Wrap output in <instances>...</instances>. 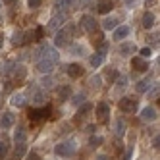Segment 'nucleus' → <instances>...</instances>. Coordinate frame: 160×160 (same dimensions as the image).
<instances>
[{
	"mask_svg": "<svg viewBox=\"0 0 160 160\" xmlns=\"http://www.w3.org/2000/svg\"><path fill=\"white\" fill-rule=\"evenodd\" d=\"M75 151H77V145H75V141H73V139L60 141L58 145H56V148H54V152L58 154V156H64V158L73 156V154H75Z\"/></svg>",
	"mask_w": 160,
	"mask_h": 160,
	"instance_id": "f257e3e1",
	"label": "nucleus"
},
{
	"mask_svg": "<svg viewBox=\"0 0 160 160\" xmlns=\"http://www.w3.org/2000/svg\"><path fill=\"white\" fill-rule=\"evenodd\" d=\"M50 112H52V108L47 104V106H42V108H31L27 114H29V120L31 122H41V120L50 118Z\"/></svg>",
	"mask_w": 160,
	"mask_h": 160,
	"instance_id": "f03ea898",
	"label": "nucleus"
},
{
	"mask_svg": "<svg viewBox=\"0 0 160 160\" xmlns=\"http://www.w3.org/2000/svg\"><path fill=\"white\" fill-rule=\"evenodd\" d=\"M70 42H72V27H66L56 33V39H54L56 47H68Z\"/></svg>",
	"mask_w": 160,
	"mask_h": 160,
	"instance_id": "7ed1b4c3",
	"label": "nucleus"
},
{
	"mask_svg": "<svg viewBox=\"0 0 160 160\" xmlns=\"http://www.w3.org/2000/svg\"><path fill=\"white\" fill-rule=\"evenodd\" d=\"M120 110L125 114H135L137 112V100L135 98H122L120 100Z\"/></svg>",
	"mask_w": 160,
	"mask_h": 160,
	"instance_id": "20e7f679",
	"label": "nucleus"
},
{
	"mask_svg": "<svg viewBox=\"0 0 160 160\" xmlns=\"http://www.w3.org/2000/svg\"><path fill=\"white\" fill-rule=\"evenodd\" d=\"M108 116H110V106L106 104V102H98V106H97V120L100 123H104V122H108Z\"/></svg>",
	"mask_w": 160,
	"mask_h": 160,
	"instance_id": "39448f33",
	"label": "nucleus"
},
{
	"mask_svg": "<svg viewBox=\"0 0 160 160\" xmlns=\"http://www.w3.org/2000/svg\"><path fill=\"white\" fill-rule=\"evenodd\" d=\"M14 123H16V116L12 112H4L2 118H0V128H2V129H10Z\"/></svg>",
	"mask_w": 160,
	"mask_h": 160,
	"instance_id": "423d86ee",
	"label": "nucleus"
},
{
	"mask_svg": "<svg viewBox=\"0 0 160 160\" xmlns=\"http://www.w3.org/2000/svg\"><path fill=\"white\" fill-rule=\"evenodd\" d=\"M141 120H145V122H154L156 118H158V114H156V108H152V106H145L143 110H141Z\"/></svg>",
	"mask_w": 160,
	"mask_h": 160,
	"instance_id": "0eeeda50",
	"label": "nucleus"
},
{
	"mask_svg": "<svg viewBox=\"0 0 160 160\" xmlns=\"http://www.w3.org/2000/svg\"><path fill=\"white\" fill-rule=\"evenodd\" d=\"M81 27H83L85 31H89V33H93V31L97 29V19H95L93 16H83V18H81Z\"/></svg>",
	"mask_w": 160,
	"mask_h": 160,
	"instance_id": "6e6552de",
	"label": "nucleus"
},
{
	"mask_svg": "<svg viewBox=\"0 0 160 160\" xmlns=\"http://www.w3.org/2000/svg\"><path fill=\"white\" fill-rule=\"evenodd\" d=\"M128 35H129V27L128 25H118L116 29H114V33H112V39L114 41H123Z\"/></svg>",
	"mask_w": 160,
	"mask_h": 160,
	"instance_id": "1a4fd4ad",
	"label": "nucleus"
},
{
	"mask_svg": "<svg viewBox=\"0 0 160 160\" xmlns=\"http://www.w3.org/2000/svg\"><path fill=\"white\" fill-rule=\"evenodd\" d=\"M66 72H68L70 77L79 79V77L83 75V68H81V64H70V66H66Z\"/></svg>",
	"mask_w": 160,
	"mask_h": 160,
	"instance_id": "9d476101",
	"label": "nucleus"
},
{
	"mask_svg": "<svg viewBox=\"0 0 160 160\" xmlns=\"http://www.w3.org/2000/svg\"><path fill=\"white\" fill-rule=\"evenodd\" d=\"M131 66H133V70H135V72H147V70H148L147 60L141 58V56H135V58L131 60Z\"/></svg>",
	"mask_w": 160,
	"mask_h": 160,
	"instance_id": "9b49d317",
	"label": "nucleus"
},
{
	"mask_svg": "<svg viewBox=\"0 0 160 160\" xmlns=\"http://www.w3.org/2000/svg\"><path fill=\"white\" fill-rule=\"evenodd\" d=\"M66 19H68V18H66L64 14H54L52 19H50V23H48V27H50V29H58L60 25L66 23Z\"/></svg>",
	"mask_w": 160,
	"mask_h": 160,
	"instance_id": "f8f14e48",
	"label": "nucleus"
},
{
	"mask_svg": "<svg viewBox=\"0 0 160 160\" xmlns=\"http://www.w3.org/2000/svg\"><path fill=\"white\" fill-rule=\"evenodd\" d=\"M112 10H114V2H112V0H100L97 12L98 14H110Z\"/></svg>",
	"mask_w": 160,
	"mask_h": 160,
	"instance_id": "ddd939ff",
	"label": "nucleus"
},
{
	"mask_svg": "<svg viewBox=\"0 0 160 160\" xmlns=\"http://www.w3.org/2000/svg\"><path fill=\"white\" fill-rule=\"evenodd\" d=\"M25 141H27L25 129H23V128H18V129L14 131V143H16V145H25Z\"/></svg>",
	"mask_w": 160,
	"mask_h": 160,
	"instance_id": "4468645a",
	"label": "nucleus"
},
{
	"mask_svg": "<svg viewBox=\"0 0 160 160\" xmlns=\"http://www.w3.org/2000/svg\"><path fill=\"white\" fill-rule=\"evenodd\" d=\"M118 27V18H114V16H108V18H104L102 19V29H106V31H114Z\"/></svg>",
	"mask_w": 160,
	"mask_h": 160,
	"instance_id": "2eb2a0df",
	"label": "nucleus"
},
{
	"mask_svg": "<svg viewBox=\"0 0 160 160\" xmlns=\"http://www.w3.org/2000/svg\"><path fill=\"white\" fill-rule=\"evenodd\" d=\"M141 25H143L145 29H151V27L154 25V14H152V12H145L143 18H141Z\"/></svg>",
	"mask_w": 160,
	"mask_h": 160,
	"instance_id": "dca6fc26",
	"label": "nucleus"
},
{
	"mask_svg": "<svg viewBox=\"0 0 160 160\" xmlns=\"http://www.w3.org/2000/svg\"><path fill=\"white\" fill-rule=\"evenodd\" d=\"M37 70L42 72V73H50V72L54 70V62H50V60H39Z\"/></svg>",
	"mask_w": 160,
	"mask_h": 160,
	"instance_id": "f3484780",
	"label": "nucleus"
},
{
	"mask_svg": "<svg viewBox=\"0 0 160 160\" xmlns=\"http://www.w3.org/2000/svg\"><path fill=\"white\" fill-rule=\"evenodd\" d=\"M25 42V33L23 31H14V35H12V44L14 47H19V44H23Z\"/></svg>",
	"mask_w": 160,
	"mask_h": 160,
	"instance_id": "a211bd4d",
	"label": "nucleus"
},
{
	"mask_svg": "<svg viewBox=\"0 0 160 160\" xmlns=\"http://www.w3.org/2000/svg\"><path fill=\"white\" fill-rule=\"evenodd\" d=\"M10 102H12V106H18V108H21V106H25V95L23 93H16L14 97H12V100H10Z\"/></svg>",
	"mask_w": 160,
	"mask_h": 160,
	"instance_id": "6ab92c4d",
	"label": "nucleus"
},
{
	"mask_svg": "<svg viewBox=\"0 0 160 160\" xmlns=\"http://www.w3.org/2000/svg\"><path fill=\"white\" fill-rule=\"evenodd\" d=\"M135 50H137V47H135L133 42H123L122 47H120V54H122V56H129V54H133Z\"/></svg>",
	"mask_w": 160,
	"mask_h": 160,
	"instance_id": "aec40b11",
	"label": "nucleus"
},
{
	"mask_svg": "<svg viewBox=\"0 0 160 160\" xmlns=\"http://www.w3.org/2000/svg\"><path fill=\"white\" fill-rule=\"evenodd\" d=\"M33 102L35 104H42L44 102V93L41 89H33Z\"/></svg>",
	"mask_w": 160,
	"mask_h": 160,
	"instance_id": "412c9836",
	"label": "nucleus"
},
{
	"mask_svg": "<svg viewBox=\"0 0 160 160\" xmlns=\"http://www.w3.org/2000/svg\"><path fill=\"white\" fill-rule=\"evenodd\" d=\"M102 62H104V58H102L100 54H93V56L89 58V64L93 66V68H98V66H102Z\"/></svg>",
	"mask_w": 160,
	"mask_h": 160,
	"instance_id": "4be33fe9",
	"label": "nucleus"
},
{
	"mask_svg": "<svg viewBox=\"0 0 160 160\" xmlns=\"http://www.w3.org/2000/svg\"><path fill=\"white\" fill-rule=\"evenodd\" d=\"M58 97H60V100H68V98L72 97V89L70 87H62L58 91Z\"/></svg>",
	"mask_w": 160,
	"mask_h": 160,
	"instance_id": "5701e85b",
	"label": "nucleus"
},
{
	"mask_svg": "<svg viewBox=\"0 0 160 160\" xmlns=\"http://www.w3.org/2000/svg\"><path fill=\"white\" fill-rule=\"evenodd\" d=\"M148 87H151V81H148V79H143V81L137 83V93H147Z\"/></svg>",
	"mask_w": 160,
	"mask_h": 160,
	"instance_id": "b1692460",
	"label": "nucleus"
},
{
	"mask_svg": "<svg viewBox=\"0 0 160 160\" xmlns=\"http://www.w3.org/2000/svg\"><path fill=\"white\" fill-rule=\"evenodd\" d=\"M91 108H93V104H89V102H87V104H83L81 108L77 110V118H85L87 112H91Z\"/></svg>",
	"mask_w": 160,
	"mask_h": 160,
	"instance_id": "393cba45",
	"label": "nucleus"
},
{
	"mask_svg": "<svg viewBox=\"0 0 160 160\" xmlns=\"http://www.w3.org/2000/svg\"><path fill=\"white\" fill-rule=\"evenodd\" d=\"M125 133V122L123 120H116V135L122 137Z\"/></svg>",
	"mask_w": 160,
	"mask_h": 160,
	"instance_id": "a878e982",
	"label": "nucleus"
},
{
	"mask_svg": "<svg viewBox=\"0 0 160 160\" xmlns=\"http://www.w3.org/2000/svg\"><path fill=\"white\" fill-rule=\"evenodd\" d=\"M75 0H56V8L58 10H64V8H70Z\"/></svg>",
	"mask_w": 160,
	"mask_h": 160,
	"instance_id": "bb28decb",
	"label": "nucleus"
},
{
	"mask_svg": "<svg viewBox=\"0 0 160 160\" xmlns=\"http://www.w3.org/2000/svg\"><path fill=\"white\" fill-rule=\"evenodd\" d=\"M41 85H42L44 89H50V87H54V79H52L50 75H47V77L41 79Z\"/></svg>",
	"mask_w": 160,
	"mask_h": 160,
	"instance_id": "cd10ccee",
	"label": "nucleus"
},
{
	"mask_svg": "<svg viewBox=\"0 0 160 160\" xmlns=\"http://www.w3.org/2000/svg\"><path fill=\"white\" fill-rule=\"evenodd\" d=\"M116 77H118V72L114 70V68H110V70L106 72V79H108L110 83H114V81H116Z\"/></svg>",
	"mask_w": 160,
	"mask_h": 160,
	"instance_id": "c85d7f7f",
	"label": "nucleus"
},
{
	"mask_svg": "<svg viewBox=\"0 0 160 160\" xmlns=\"http://www.w3.org/2000/svg\"><path fill=\"white\" fill-rule=\"evenodd\" d=\"M106 52H108V42H104V41L98 42V52H97V54H100L102 58H104V54H106Z\"/></svg>",
	"mask_w": 160,
	"mask_h": 160,
	"instance_id": "c756f323",
	"label": "nucleus"
},
{
	"mask_svg": "<svg viewBox=\"0 0 160 160\" xmlns=\"http://www.w3.org/2000/svg\"><path fill=\"white\" fill-rule=\"evenodd\" d=\"M6 154H8V143L0 141V160H2V158H4Z\"/></svg>",
	"mask_w": 160,
	"mask_h": 160,
	"instance_id": "7c9ffc66",
	"label": "nucleus"
},
{
	"mask_svg": "<svg viewBox=\"0 0 160 160\" xmlns=\"http://www.w3.org/2000/svg\"><path fill=\"white\" fill-rule=\"evenodd\" d=\"M116 83H118V87H128V75H118L116 77Z\"/></svg>",
	"mask_w": 160,
	"mask_h": 160,
	"instance_id": "2f4dec72",
	"label": "nucleus"
},
{
	"mask_svg": "<svg viewBox=\"0 0 160 160\" xmlns=\"http://www.w3.org/2000/svg\"><path fill=\"white\" fill-rule=\"evenodd\" d=\"M42 35H44V29H42V27H37V29H35V33H33L35 41H41V39H42Z\"/></svg>",
	"mask_w": 160,
	"mask_h": 160,
	"instance_id": "473e14b6",
	"label": "nucleus"
},
{
	"mask_svg": "<svg viewBox=\"0 0 160 160\" xmlns=\"http://www.w3.org/2000/svg\"><path fill=\"white\" fill-rule=\"evenodd\" d=\"M139 54L143 56V58H148V56H151V54H152V50H151V48H148V47H145V48H141V50H139Z\"/></svg>",
	"mask_w": 160,
	"mask_h": 160,
	"instance_id": "72a5a7b5",
	"label": "nucleus"
},
{
	"mask_svg": "<svg viewBox=\"0 0 160 160\" xmlns=\"http://www.w3.org/2000/svg\"><path fill=\"white\" fill-rule=\"evenodd\" d=\"M83 100H85V95H83V93H79V95L73 97V104H81Z\"/></svg>",
	"mask_w": 160,
	"mask_h": 160,
	"instance_id": "f704fd0d",
	"label": "nucleus"
},
{
	"mask_svg": "<svg viewBox=\"0 0 160 160\" xmlns=\"http://www.w3.org/2000/svg\"><path fill=\"white\" fill-rule=\"evenodd\" d=\"M93 147H98L100 143H102V137H91V141H89Z\"/></svg>",
	"mask_w": 160,
	"mask_h": 160,
	"instance_id": "c9c22d12",
	"label": "nucleus"
},
{
	"mask_svg": "<svg viewBox=\"0 0 160 160\" xmlns=\"http://www.w3.org/2000/svg\"><path fill=\"white\" fill-rule=\"evenodd\" d=\"M81 50H83L81 44H73V47H72V54H83Z\"/></svg>",
	"mask_w": 160,
	"mask_h": 160,
	"instance_id": "e433bc0d",
	"label": "nucleus"
},
{
	"mask_svg": "<svg viewBox=\"0 0 160 160\" xmlns=\"http://www.w3.org/2000/svg\"><path fill=\"white\" fill-rule=\"evenodd\" d=\"M41 2H42V0H29V8H31V10H33V8H39Z\"/></svg>",
	"mask_w": 160,
	"mask_h": 160,
	"instance_id": "4c0bfd02",
	"label": "nucleus"
},
{
	"mask_svg": "<svg viewBox=\"0 0 160 160\" xmlns=\"http://www.w3.org/2000/svg\"><path fill=\"white\" fill-rule=\"evenodd\" d=\"M93 42H95V44L102 42V35H100V33H95V37H93Z\"/></svg>",
	"mask_w": 160,
	"mask_h": 160,
	"instance_id": "58836bf2",
	"label": "nucleus"
},
{
	"mask_svg": "<svg viewBox=\"0 0 160 160\" xmlns=\"http://www.w3.org/2000/svg\"><path fill=\"white\" fill-rule=\"evenodd\" d=\"M91 85H93V87H100V77H93V79H91Z\"/></svg>",
	"mask_w": 160,
	"mask_h": 160,
	"instance_id": "ea45409f",
	"label": "nucleus"
},
{
	"mask_svg": "<svg viewBox=\"0 0 160 160\" xmlns=\"http://www.w3.org/2000/svg\"><path fill=\"white\" fill-rule=\"evenodd\" d=\"M27 158H29V160H41L37 152H29V156H27Z\"/></svg>",
	"mask_w": 160,
	"mask_h": 160,
	"instance_id": "a19ab883",
	"label": "nucleus"
},
{
	"mask_svg": "<svg viewBox=\"0 0 160 160\" xmlns=\"http://www.w3.org/2000/svg\"><path fill=\"white\" fill-rule=\"evenodd\" d=\"M95 160H110V158H108V154H97Z\"/></svg>",
	"mask_w": 160,
	"mask_h": 160,
	"instance_id": "79ce46f5",
	"label": "nucleus"
},
{
	"mask_svg": "<svg viewBox=\"0 0 160 160\" xmlns=\"http://www.w3.org/2000/svg\"><path fill=\"white\" fill-rule=\"evenodd\" d=\"M158 143H160V139H158V135H156L154 139H152V147H154V148H158Z\"/></svg>",
	"mask_w": 160,
	"mask_h": 160,
	"instance_id": "37998d69",
	"label": "nucleus"
},
{
	"mask_svg": "<svg viewBox=\"0 0 160 160\" xmlns=\"http://www.w3.org/2000/svg\"><path fill=\"white\" fill-rule=\"evenodd\" d=\"M2 2H4V4H8V6H14L18 0H2Z\"/></svg>",
	"mask_w": 160,
	"mask_h": 160,
	"instance_id": "c03bdc74",
	"label": "nucleus"
},
{
	"mask_svg": "<svg viewBox=\"0 0 160 160\" xmlns=\"http://www.w3.org/2000/svg\"><path fill=\"white\" fill-rule=\"evenodd\" d=\"M125 4H128V6H133V4H135V0H125Z\"/></svg>",
	"mask_w": 160,
	"mask_h": 160,
	"instance_id": "a18cd8bd",
	"label": "nucleus"
},
{
	"mask_svg": "<svg viewBox=\"0 0 160 160\" xmlns=\"http://www.w3.org/2000/svg\"><path fill=\"white\" fill-rule=\"evenodd\" d=\"M2 44H4V39H2V37H0V48H2Z\"/></svg>",
	"mask_w": 160,
	"mask_h": 160,
	"instance_id": "49530a36",
	"label": "nucleus"
},
{
	"mask_svg": "<svg viewBox=\"0 0 160 160\" xmlns=\"http://www.w3.org/2000/svg\"><path fill=\"white\" fill-rule=\"evenodd\" d=\"M152 2H154V0H147V4H148V6H151V4H152Z\"/></svg>",
	"mask_w": 160,
	"mask_h": 160,
	"instance_id": "de8ad7c7",
	"label": "nucleus"
}]
</instances>
